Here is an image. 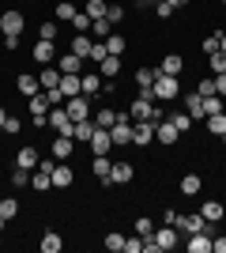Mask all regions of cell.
<instances>
[{
	"label": "cell",
	"mask_w": 226,
	"mask_h": 253,
	"mask_svg": "<svg viewBox=\"0 0 226 253\" xmlns=\"http://www.w3.org/2000/svg\"><path fill=\"white\" fill-rule=\"evenodd\" d=\"M4 121H8V110H4V106H0V128H4Z\"/></svg>",
	"instance_id": "cell-60"
},
{
	"label": "cell",
	"mask_w": 226,
	"mask_h": 253,
	"mask_svg": "<svg viewBox=\"0 0 226 253\" xmlns=\"http://www.w3.org/2000/svg\"><path fill=\"white\" fill-rule=\"evenodd\" d=\"M106 19L113 23V27H117V23L125 19V8H121V4H109V8H106Z\"/></svg>",
	"instance_id": "cell-51"
},
{
	"label": "cell",
	"mask_w": 226,
	"mask_h": 253,
	"mask_svg": "<svg viewBox=\"0 0 226 253\" xmlns=\"http://www.w3.org/2000/svg\"><path fill=\"white\" fill-rule=\"evenodd\" d=\"M200 98H204V117L223 114V95H200Z\"/></svg>",
	"instance_id": "cell-35"
},
{
	"label": "cell",
	"mask_w": 226,
	"mask_h": 253,
	"mask_svg": "<svg viewBox=\"0 0 226 253\" xmlns=\"http://www.w3.org/2000/svg\"><path fill=\"white\" fill-rule=\"evenodd\" d=\"M106 57H109V49H106V42H95V45H91V57H87V61H106Z\"/></svg>",
	"instance_id": "cell-48"
},
{
	"label": "cell",
	"mask_w": 226,
	"mask_h": 253,
	"mask_svg": "<svg viewBox=\"0 0 226 253\" xmlns=\"http://www.w3.org/2000/svg\"><path fill=\"white\" fill-rule=\"evenodd\" d=\"M117 110H98V117H95V125L98 128H113V125H117Z\"/></svg>",
	"instance_id": "cell-36"
},
{
	"label": "cell",
	"mask_w": 226,
	"mask_h": 253,
	"mask_svg": "<svg viewBox=\"0 0 226 253\" xmlns=\"http://www.w3.org/2000/svg\"><path fill=\"white\" fill-rule=\"evenodd\" d=\"M155 80H159V68H140L136 72V84L140 87H155Z\"/></svg>",
	"instance_id": "cell-40"
},
{
	"label": "cell",
	"mask_w": 226,
	"mask_h": 253,
	"mask_svg": "<svg viewBox=\"0 0 226 253\" xmlns=\"http://www.w3.org/2000/svg\"><path fill=\"white\" fill-rule=\"evenodd\" d=\"M106 49H109V57H125V49H129V38L113 31V34L106 38Z\"/></svg>",
	"instance_id": "cell-23"
},
{
	"label": "cell",
	"mask_w": 226,
	"mask_h": 253,
	"mask_svg": "<svg viewBox=\"0 0 226 253\" xmlns=\"http://www.w3.org/2000/svg\"><path fill=\"white\" fill-rule=\"evenodd\" d=\"M151 238H155V242H159V250L166 253V250H173V246H177V227H170V223H166V227H159Z\"/></svg>",
	"instance_id": "cell-13"
},
{
	"label": "cell",
	"mask_w": 226,
	"mask_h": 253,
	"mask_svg": "<svg viewBox=\"0 0 226 253\" xmlns=\"http://www.w3.org/2000/svg\"><path fill=\"white\" fill-rule=\"evenodd\" d=\"M38 246H42V253H61L65 238H61L57 231H45V234H42V242H38Z\"/></svg>",
	"instance_id": "cell-26"
},
{
	"label": "cell",
	"mask_w": 226,
	"mask_h": 253,
	"mask_svg": "<svg viewBox=\"0 0 226 253\" xmlns=\"http://www.w3.org/2000/svg\"><path fill=\"white\" fill-rule=\"evenodd\" d=\"M106 0H87V15H91V19H102V15H106Z\"/></svg>",
	"instance_id": "cell-42"
},
{
	"label": "cell",
	"mask_w": 226,
	"mask_h": 253,
	"mask_svg": "<svg viewBox=\"0 0 226 253\" xmlns=\"http://www.w3.org/2000/svg\"><path fill=\"white\" fill-rule=\"evenodd\" d=\"M181 234H193V231H204L207 227V219L200 215V211H189V215H177V223H173Z\"/></svg>",
	"instance_id": "cell-9"
},
{
	"label": "cell",
	"mask_w": 226,
	"mask_h": 253,
	"mask_svg": "<svg viewBox=\"0 0 226 253\" xmlns=\"http://www.w3.org/2000/svg\"><path fill=\"white\" fill-rule=\"evenodd\" d=\"M151 140H155V121H132V144L147 148Z\"/></svg>",
	"instance_id": "cell-5"
},
{
	"label": "cell",
	"mask_w": 226,
	"mask_h": 253,
	"mask_svg": "<svg viewBox=\"0 0 226 253\" xmlns=\"http://www.w3.org/2000/svg\"><path fill=\"white\" fill-rule=\"evenodd\" d=\"M72 15H75V8L68 4V0H61V4H57V19H61V23H72Z\"/></svg>",
	"instance_id": "cell-47"
},
{
	"label": "cell",
	"mask_w": 226,
	"mask_h": 253,
	"mask_svg": "<svg viewBox=\"0 0 226 253\" xmlns=\"http://www.w3.org/2000/svg\"><path fill=\"white\" fill-rule=\"evenodd\" d=\"M170 121H173V128H177L181 136H185V132H189V128H193V117H189V114H173Z\"/></svg>",
	"instance_id": "cell-44"
},
{
	"label": "cell",
	"mask_w": 226,
	"mask_h": 253,
	"mask_svg": "<svg viewBox=\"0 0 226 253\" xmlns=\"http://www.w3.org/2000/svg\"><path fill=\"white\" fill-rule=\"evenodd\" d=\"M49 178H53V189H68V185L75 181V174H72V167H65V163H57Z\"/></svg>",
	"instance_id": "cell-16"
},
{
	"label": "cell",
	"mask_w": 226,
	"mask_h": 253,
	"mask_svg": "<svg viewBox=\"0 0 226 253\" xmlns=\"http://www.w3.org/2000/svg\"><path fill=\"white\" fill-rule=\"evenodd\" d=\"M219 38H223V31H215V34H207V38H204V53H207V57L219 53Z\"/></svg>",
	"instance_id": "cell-50"
},
{
	"label": "cell",
	"mask_w": 226,
	"mask_h": 253,
	"mask_svg": "<svg viewBox=\"0 0 226 253\" xmlns=\"http://www.w3.org/2000/svg\"><path fill=\"white\" fill-rule=\"evenodd\" d=\"M223 4H226V0H223Z\"/></svg>",
	"instance_id": "cell-64"
},
{
	"label": "cell",
	"mask_w": 226,
	"mask_h": 253,
	"mask_svg": "<svg viewBox=\"0 0 226 253\" xmlns=\"http://www.w3.org/2000/svg\"><path fill=\"white\" fill-rule=\"evenodd\" d=\"M38 163H42V159H38L34 148H23L19 155H15V167H23V170H38Z\"/></svg>",
	"instance_id": "cell-24"
},
{
	"label": "cell",
	"mask_w": 226,
	"mask_h": 253,
	"mask_svg": "<svg viewBox=\"0 0 226 253\" xmlns=\"http://www.w3.org/2000/svg\"><path fill=\"white\" fill-rule=\"evenodd\" d=\"M219 49H223V53H226V31H223V38H219Z\"/></svg>",
	"instance_id": "cell-61"
},
{
	"label": "cell",
	"mask_w": 226,
	"mask_h": 253,
	"mask_svg": "<svg viewBox=\"0 0 226 253\" xmlns=\"http://www.w3.org/2000/svg\"><path fill=\"white\" fill-rule=\"evenodd\" d=\"M200 189H204V178H200V174H185L181 178V193L185 197H196Z\"/></svg>",
	"instance_id": "cell-30"
},
{
	"label": "cell",
	"mask_w": 226,
	"mask_h": 253,
	"mask_svg": "<svg viewBox=\"0 0 226 253\" xmlns=\"http://www.w3.org/2000/svg\"><path fill=\"white\" fill-rule=\"evenodd\" d=\"M106 250L109 253H121V250H125V234H117V231L106 234Z\"/></svg>",
	"instance_id": "cell-45"
},
{
	"label": "cell",
	"mask_w": 226,
	"mask_h": 253,
	"mask_svg": "<svg viewBox=\"0 0 226 253\" xmlns=\"http://www.w3.org/2000/svg\"><path fill=\"white\" fill-rule=\"evenodd\" d=\"M132 163H113V170H109V181L106 185H125V181H132Z\"/></svg>",
	"instance_id": "cell-15"
},
{
	"label": "cell",
	"mask_w": 226,
	"mask_h": 253,
	"mask_svg": "<svg viewBox=\"0 0 226 253\" xmlns=\"http://www.w3.org/2000/svg\"><path fill=\"white\" fill-rule=\"evenodd\" d=\"M15 87H19V95H38V91H42V84H38V76H31V72H23L19 80H15Z\"/></svg>",
	"instance_id": "cell-20"
},
{
	"label": "cell",
	"mask_w": 226,
	"mask_h": 253,
	"mask_svg": "<svg viewBox=\"0 0 226 253\" xmlns=\"http://www.w3.org/2000/svg\"><path fill=\"white\" fill-rule=\"evenodd\" d=\"M215 91L226 98V72H219V76H215Z\"/></svg>",
	"instance_id": "cell-57"
},
{
	"label": "cell",
	"mask_w": 226,
	"mask_h": 253,
	"mask_svg": "<svg viewBox=\"0 0 226 253\" xmlns=\"http://www.w3.org/2000/svg\"><path fill=\"white\" fill-rule=\"evenodd\" d=\"M83 95H102V76L98 72H83Z\"/></svg>",
	"instance_id": "cell-34"
},
{
	"label": "cell",
	"mask_w": 226,
	"mask_h": 253,
	"mask_svg": "<svg viewBox=\"0 0 226 253\" xmlns=\"http://www.w3.org/2000/svg\"><path fill=\"white\" fill-rule=\"evenodd\" d=\"M38 84H42V91H57V87H61V68H57V64H42Z\"/></svg>",
	"instance_id": "cell-11"
},
{
	"label": "cell",
	"mask_w": 226,
	"mask_h": 253,
	"mask_svg": "<svg viewBox=\"0 0 226 253\" xmlns=\"http://www.w3.org/2000/svg\"><path fill=\"white\" fill-rule=\"evenodd\" d=\"M19 128H23V117H11V114H8V121H4V132H11V136H15Z\"/></svg>",
	"instance_id": "cell-55"
},
{
	"label": "cell",
	"mask_w": 226,
	"mask_h": 253,
	"mask_svg": "<svg viewBox=\"0 0 226 253\" xmlns=\"http://www.w3.org/2000/svg\"><path fill=\"white\" fill-rule=\"evenodd\" d=\"M125 253H143V234H136V238H125Z\"/></svg>",
	"instance_id": "cell-53"
},
{
	"label": "cell",
	"mask_w": 226,
	"mask_h": 253,
	"mask_svg": "<svg viewBox=\"0 0 226 253\" xmlns=\"http://www.w3.org/2000/svg\"><path fill=\"white\" fill-rule=\"evenodd\" d=\"M109 136H113V144H117V148H129V144H132V117H129V114H121V117H117V125L109 128Z\"/></svg>",
	"instance_id": "cell-3"
},
{
	"label": "cell",
	"mask_w": 226,
	"mask_h": 253,
	"mask_svg": "<svg viewBox=\"0 0 226 253\" xmlns=\"http://www.w3.org/2000/svg\"><path fill=\"white\" fill-rule=\"evenodd\" d=\"M91 34H95L98 42H106L109 34H113V23H109L106 15H102V19H95V23H91Z\"/></svg>",
	"instance_id": "cell-32"
},
{
	"label": "cell",
	"mask_w": 226,
	"mask_h": 253,
	"mask_svg": "<svg viewBox=\"0 0 226 253\" xmlns=\"http://www.w3.org/2000/svg\"><path fill=\"white\" fill-rule=\"evenodd\" d=\"M72 144H75L72 136H57L53 140V159H57V163H65V159L72 155Z\"/></svg>",
	"instance_id": "cell-25"
},
{
	"label": "cell",
	"mask_w": 226,
	"mask_h": 253,
	"mask_svg": "<svg viewBox=\"0 0 226 253\" xmlns=\"http://www.w3.org/2000/svg\"><path fill=\"white\" fill-rule=\"evenodd\" d=\"M196 95H219V91H215V76H207V80H200V87H196Z\"/></svg>",
	"instance_id": "cell-52"
},
{
	"label": "cell",
	"mask_w": 226,
	"mask_h": 253,
	"mask_svg": "<svg viewBox=\"0 0 226 253\" xmlns=\"http://www.w3.org/2000/svg\"><path fill=\"white\" fill-rule=\"evenodd\" d=\"M4 227H8V219H4V215H0V234H4Z\"/></svg>",
	"instance_id": "cell-62"
},
{
	"label": "cell",
	"mask_w": 226,
	"mask_h": 253,
	"mask_svg": "<svg viewBox=\"0 0 226 253\" xmlns=\"http://www.w3.org/2000/svg\"><path fill=\"white\" fill-rule=\"evenodd\" d=\"M27 102H31V117H45V114H49V110H53V102H49V95H45V91H38V95H31V98H27Z\"/></svg>",
	"instance_id": "cell-17"
},
{
	"label": "cell",
	"mask_w": 226,
	"mask_h": 253,
	"mask_svg": "<svg viewBox=\"0 0 226 253\" xmlns=\"http://www.w3.org/2000/svg\"><path fill=\"white\" fill-rule=\"evenodd\" d=\"M23 23H27V15H23L19 8H8L4 15H0V31H4V34H19Z\"/></svg>",
	"instance_id": "cell-6"
},
{
	"label": "cell",
	"mask_w": 226,
	"mask_h": 253,
	"mask_svg": "<svg viewBox=\"0 0 226 253\" xmlns=\"http://www.w3.org/2000/svg\"><path fill=\"white\" fill-rule=\"evenodd\" d=\"M0 215L11 223L15 215H19V201H15V197H4V201H0Z\"/></svg>",
	"instance_id": "cell-37"
},
{
	"label": "cell",
	"mask_w": 226,
	"mask_h": 253,
	"mask_svg": "<svg viewBox=\"0 0 226 253\" xmlns=\"http://www.w3.org/2000/svg\"><path fill=\"white\" fill-rule=\"evenodd\" d=\"M61 95L65 98L83 95V76H61Z\"/></svg>",
	"instance_id": "cell-19"
},
{
	"label": "cell",
	"mask_w": 226,
	"mask_h": 253,
	"mask_svg": "<svg viewBox=\"0 0 226 253\" xmlns=\"http://www.w3.org/2000/svg\"><path fill=\"white\" fill-rule=\"evenodd\" d=\"M31 57H34V61H38V64H57V53H53V42H42V38H38V42H34Z\"/></svg>",
	"instance_id": "cell-14"
},
{
	"label": "cell",
	"mask_w": 226,
	"mask_h": 253,
	"mask_svg": "<svg viewBox=\"0 0 226 253\" xmlns=\"http://www.w3.org/2000/svg\"><path fill=\"white\" fill-rule=\"evenodd\" d=\"M140 4H159V0H140Z\"/></svg>",
	"instance_id": "cell-63"
},
{
	"label": "cell",
	"mask_w": 226,
	"mask_h": 253,
	"mask_svg": "<svg viewBox=\"0 0 226 253\" xmlns=\"http://www.w3.org/2000/svg\"><path fill=\"white\" fill-rule=\"evenodd\" d=\"M177 95H181L177 76H162V72H159V80H155V98H159V102H173Z\"/></svg>",
	"instance_id": "cell-1"
},
{
	"label": "cell",
	"mask_w": 226,
	"mask_h": 253,
	"mask_svg": "<svg viewBox=\"0 0 226 253\" xmlns=\"http://www.w3.org/2000/svg\"><path fill=\"white\" fill-rule=\"evenodd\" d=\"M91 136H95V121H91V117H87V121H75L72 140H79V144H91Z\"/></svg>",
	"instance_id": "cell-27"
},
{
	"label": "cell",
	"mask_w": 226,
	"mask_h": 253,
	"mask_svg": "<svg viewBox=\"0 0 226 253\" xmlns=\"http://www.w3.org/2000/svg\"><path fill=\"white\" fill-rule=\"evenodd\" d=\"M166 4H173V11H177V8H185V4H189V0H166Z\"/></svg>",
	"instance_id": "cell-59"
},
{
	"label": "cell",
	"mask_w": 226,
	"mask_h": 253,
	"mask_svg": "<svg viewBox=\"0 0 226 253\" xmlns=\"http://www.w3.org/2000/svg\"><path fill=\"white\" fill-rule=\"evenodd\" d=\"M177 136H181V132L173 128V121H170V117L155 121V140H159V144H166V148H170V144H177Z\"/></svg>",
	"instance_id": "cell-8"
},
{
	"label": "cell",
	"mask_w": 226,
	"mask_h": 253,
	"mask_svg": "<svg viewBox=\"0 0 226 253\" xmlns=\"http://www.w3.org/2000/svg\"><path fill=\"white\" fill-rule=\"evenodd\" d=\"M155 15H159V19H170V15H173V4L159 0V4H155Z\"/></svg>",
	"instance_id": "cell-54"
},
{
	"label": "cell",
	"mask_w": 226,
	"mask_h": 253,
	"mask_svg": "<svg viewBox=\"0 0 226 253\" xmlns=\"http://www.w3.org/2000/svg\"><path fill=\"white\" fill-rule=\"evenodd\" d=\"M136 234H143V238H151V234H155V223H151L147 215H140V219H136Z\"/></svg>",
	"instance_id": "cell-49"
},
{
	"label": "cell",
	"mask_w": 226,
	"mask_h": 253,
	"mask_svg": "<svg viewBox=\"0 0 226 253\" xmlns=\"http://www.w3.org/2000/svg\"><path fill=\"white\" fill-rule=\"evenodd\" d=\"M91 170H95V178L106 185L109 181V170H113V163H109V155H95V163H91Z\"/></svg>",
	"instance_id": "cell-22"
},
{
	"label": "cell",
	"mask_w": 226,
	"mask_h": 253,
	"mask_svg": "<svg viewBox=\"0 0 226 253\" xmlns=\"http://www.w3.org/2000/svg\"><path fill=\"white\" fill-rule=\"evenodd\" d=\"M181 68H185V61L177 57V53H170V57H162V61H159V72L162 76H181Z\"/></svg>",
	"instance_id": "cell-21"
},
{
	"label": "cell",
	"mask_w": 226,
	"mask_h": 253,
	"mask_svg": "<svg viewBox=\"0 0 226 253\" xmlns=\"http://www.w3.org/2000/svg\"><path fill=\"white\" fill-rule=\"evenodd\" d=\"M57 68H61V76H83V57L65 53V57H57Z\"/></svg>",
	"instance_id": "cell-10"
},
{
	"label": "cell",
	"mask_w": 226,
	"mask_h": 253,
	"mask_svg": "<svg viewBox=\"0 0 226 253\" xmlns=\"http://www.w3.org/2000/svg\"><path fill=\"white\" fill-rule=\"evenodd\" d=\"M121 72V57H106V61H98V76L102 80H113Z\"/></svg>",
	"instance_id": "cell-31"
},
{
	"label": "cell",
	"mask_w": 226,
	"mask_h": 253,
	"mask_svg": "<svg viewBox=\"0 0 226 253\" xmlns=\"http://www.w3.org/2000/svg\"><path fill=\"white\" fill-rule=\"evenodd\" d=\"M31 185H34L38 193L53 189V178H49V170H42V167H38V170H31Z\"/></svg>",
	"instance_id": "cell-29"
},
{
	"label": "cell",
	"mask_w": 226,
	"mask_h": 253,
	"mask_svg": "<svg viewBox=\"0 0 226 253\" xmlns=\"http://www.w3.org/2000/svg\"><path fill=\"white\" fill-rule=\"evenodd\" d=\"M65 110H68V117H72V121H87V117H91L87 95H72V98H65Z\"/></svg>",
	"instance_id": "cell-4"
},
{
	"label": "cell",
	"mask_w": 226,
	"mask_h": 253,
	"mask_svg": "<svg viewBox=\"0 0 226 253\" xmlns=\"http://www.w3.org/2000/svg\"><path fill=\"white\" fill-rule=\"evenodd\" d=\"M91 45H95V42H91V34H75V38H72V53H75V57H91Z\"/></svg>",
	"instance_id": "cell-33"
},
{
	"label": "cell",
	"mask_w": 226,
	"mask_h": 253,
	"mask_svg": "<svg viewBox=\"0 0 226 253\" xmlns=\"http://www.w3.org/2000/svg\"><path fill=\"white\" fill-rule=\"evenodd\" d=\"M185 114L193 117V121H204V98L196 95V91H189V95H185Z\"/></svg>",
	"instance_id": "cell-18"
},
{
	"label": "cell",
	"mask_w": 226,
	"mask_h": 253,
	"mask_svg": "<svg viewBox=\"0 0 226 253\" xmlns=\"http://www.w3.org/2000/svg\"><path fill=\"white\" fill-rule=\"evenodd\" d=\"M91 23H95V19H91L87 11H75V15H72V27H75L79 34H91Z\"/></svg>",
	"instance_id": "cell-39"
},
{
	"label": "cell",
	"mask_w": 226,
	"mask_h": 253,
	"mask_svg": "<svg viewBox=\"0 0 226 253\" xmlns=\"http://www.w3.org/2000/svg\"><path fill=\"white\" fill-rule=\"evenodd\" d=\"M185 250L189 253H211V234H207V227L189 234V238H185Z\"/></svg>",
	"instance_id": "cell-7"
},
{
	"label": "cell",
	"mask_w": 226,
	"mask_h": 253,
	"mask_svg": "<svg viewBox=\"0 0 226 253\" xmlns=\"http://www.w3.org/2000/svg\"><path fill=\"white\" fill-rule=\"evenodd\" d=\"M49 125H53L57 136H72V132H75V121L68 117L65 106H53V110H49Z\"/></svg>",
	"instance_id": "cell-2"
},
{
	"label": "cell",
	"mask_w": 226,
	"mask_h": 253,
	"mask_svg": "<svg viewBox=\"0 0 226 253\" xmlns=\"http://www.w3.org/2000/svg\"><path fill=\"white\" fill-rule=\"evenodd\" d=\"M4 49H8V53L19 49V34H4Z\"/></svg>",
	"instance_id": "cell-56"
},
{
	"label": "cell",
	"mask_w": 226,
	"mask_h": 253,
	"mask_svg": "<svg viewBox=\"0 0 226 253\" xmlns=\"http://www.w3.org/2000/svg\"><path fill=\"white\" fill-rule=\"evenodd\" d=\"M207 64H211V76L226 72V53H223V49H219V53H211V57H207Z\"/></svg>",
	"instance_id": "cell-41"
},
{
	"label": "cell",
	"mask_w": 226,
	"mask_h": 253,
	"mask_svg": "<svg viewBox=\"0 0 226 253\" xmlns=\"http://www.w3.org/2000/svg\"><path fill=\"white\" fill-rule=\"evenodd\" d=\"M211 250H215V253H226V238H211Z\"/></svg>",
	"instance_id": "cell-58"
},
{
	"label": "cell",
	"mask_w": 226,
	"mask_h": 253,
	"mask_svg": "<svg viewBox=\"0 0 226 253\" xmlns=\"http://www.w3.org/2000/svg\"><path fill=\"white\" fill-rule=\"evenodd\" d=\"M109 148H113V136H109V128H98V125H95L91 151H95V155H109Z\"/></svg>",
	"instance_id": "cell-12"
},
{
	"label": "cell",
	"mask_w": 226,
	"mask_h": 253,
	"mask_svg": "<svg viewBox=\"0 0 226 253\" xmlns=\"http://www.w3.org/2000/svg\"><path fill=\"white\" fill-rule=\"evenodd\" d=\"M207 132H211V136H223L226 132V114H211L207 117Z\"/></svg>",
	"instance_id": "cell-38"
},
{
	"label": "cell",
	"mask_w": 226,
	"mask_h": 253,
	"mask_svg": "<svg viewBox=\"0 0 226 253\" xmlns=\"http://www.w3.org/2000/svg\"><path fill=\"white\" fill-rule=\"evenodd\" d=\"M38 38H42V42H57V23H42V27H38Z\"/></svg>",
	"instance_id": "cell-46"
},
{
	"label": "cell",
	"mask_w": 226,
	"mask_h": 253,
	"mask_svg": "<svg viewBox=\"0 0 226 253\" xmlns=\"http://www.w3.org/2000/svg\"><path fill=\"white\" fill-rule=\"evenodd\" d=\"M200 215H204L207 223H219V219H223V215H226V208H223V204H219V201H204V208H200Z\"/></svg>",
	"instance_id": "cell-28"
},
{
	"label": "cell",
	"mask_w": 226,
	"mask_h": 253,
	"mask_svg": "<svg viewBox=\"0 0 226 253\" xmlns=\"http://www.w3.org/2000/svg\"><path fill=\"white\" fill-rule=\"evenodd\" d=\"M11 185H15V189H23V185H31V170L15 167V170H11Z\"/></svg>",
	"instance_id": "cell-43"
}]
</instances>
